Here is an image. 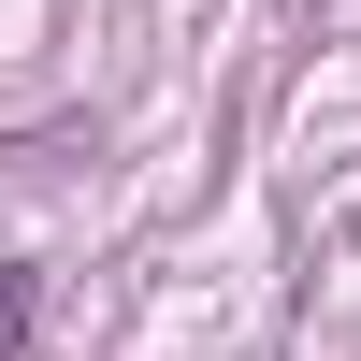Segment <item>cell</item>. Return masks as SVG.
I'll return each instance as SVG.
<instances>
[{"label": "cell", "mask_w": 361, "mask_h": 361, "mask_svg": "<svg viewBox=\"0 0 361 361\" xmlns=\"http://www.w3.org/2000/svg\"><path fill=\"white\" fill-rule=\"evenodd\" d=\"M29 318H44V275H29V260H0V361H29Z\"/></svg>", "instance_id": "obj_1"}]
</instances>
